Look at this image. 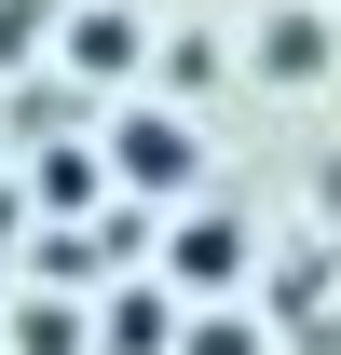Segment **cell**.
<instances>
[{
  "label": "cell",
  "mask_w": 341,
  "mask_h": 355,
  "mask_svg": "<svg viewBox=\"0 0 341 355\" xmlns=\"http://www.w3.org/2000/svg\"><path fill=\"white\" fill-rule=\"evenodd\" d=\"M110 178L164 205V191H191V178H205V137L177 123V110H123V123H110Z\"/></svg>",
  "instance_id": "1"
},
{
  "label": "cell",
  "mask_w": 341,
  "mask_h": 355,
  "mask_svg": "<svg viewBox=\"0 0 341 355\" xmlns=\"http://www.w3.org/2000/svg\"><path fill=\"white\" fill-rule=\"evenodd\" d=\"M177 328H191V314H177L164 273H150V287H110V314H96V342H110V355H177Z\"/></svg>",
  "instance_id": "2"
},
{
  "label": "cell",
  "mask_w": 341,
  "mask_h": 355,
  "mask_svg": "<svg viewBox=\"0 0 341 355\" xmlns=\"http://www.w3.org/2000/svg\"><path fill=\"white\" fill-rule=\"evenodd\" d=\"M232 273H246V219H177V246H164V287H232Z\"/></svg>",
  "instance_id": "3"
},
{
  "label": "cell",
  "mask_w": 341,
  "mask_h": 355,
  "mask_svg": "<svg viewBox=\"0 0 341 355\" xmlns=\"http://www.w3.org/2000/svg\"><path fill=\"white\" fill-rule=\"evenodd\" d=\"M259 69H273V83H314V69H328V28H314V14H273Z\"/></svg>",
  "instance_id": "4"
},
{
  "label": "cell",
  "mask_w": 341,
  "mask_h": 355,
  "mask_svg": "<svg viewBox=\"0 0 341 355\" xmlns=\"http://www.w3.org/2000/svg\"><path fill=\"white\" fill-rule=\"evenodd\" d=\"M177 355H273V342H259V328H246V314H232V301H205V314H191V328H177Z\"/></svg>",
  "instance_id": "5"
},
{
  "label": "cell",
  "mask_w": 341,
  "mask_h": 355,
  "mask_svg": "<svg viewBox=\"0 0 341 355\" xmlns=\"http://www.w3.org/2000/svg\"><path fill=\"white\" fill-rule=\"evenodd\" d=\"M82 342H96V328H82V314H69V301H55V314L28 301V314H14V355H82Z\"/></svg>",
  "instance_id": "6"
},
{
  "label": "cell",
  "mask_w": 341,
  "mask_h": 355,
  "mask_svg": "<svg viewBox=\"0 0 341 355\" xmlns=\"http://www.w3.org/2000/svg\"><path fill=\"white\" fill-rule=\"evenodd\" d=\"M69 55H82V69H137V14H82Z\"/></svg>",
  "instance_id": "7"
},
{
  "label": "cell",
  "mask_w": 341,
  "mask_h": 355,
  "mask_svg": "<svg viewBox=\"0 0 341 355\" xmlns=\"http://www.w3.org/2000/svg\"><path fill=\"white\" fill-rule=\"evenodd\" d=\"M96 178H110L96 150H55V164H42V205H96Z\"/></svg>",
  "instance_id": "8"
}]
</instances>
